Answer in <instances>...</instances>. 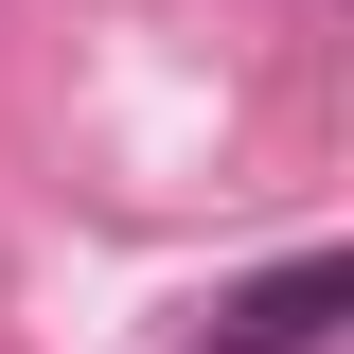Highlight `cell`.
Here are the masks:
<instances>
[{"mask_svg": "<svg viewBox=\"0 0 354 354\" xmlns=\"http://www.w3.org/2000/svg\"><path fill=\"white\" fill-rule=\"evenodd\" d=\"M337 301H354V266L301 248V266H266V283H230V301H213V354H301Z\"/></svg>", "mask_w": 354, "mask_h": 354, "instance_id": "cell-1", "label": "cell"}]
</instances>
